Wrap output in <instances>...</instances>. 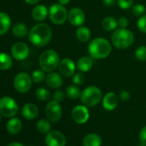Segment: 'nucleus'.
<instances>
[{"mask_svg":"<svg viewBox=\"0 0 146 146\" xmlns=\"http://www.w3.org/2000/svg\"><path fill=\"white\" fill-rule=\"evenodd\" d=\"M52 32L51 28L44 23L35 24L29 33V41L35 46L42 47L46 46L52 40Z\"/></svg>","mask_w":146,"mask_h":146,"instance_id":"1","label":"nucleus"},{"mask_svg":"<svg viewBox=\"0 0 146 146\" xmlns=\"http://www.w3.org/2000/svg\"><path fill=\"white\" fill-rule=\"evenodd\" d=\"M88 52L90 56L93 58L103 59L110 55L112 52V46L108 40L98 37L90 42L88 46Z\"/></svg>","mask_w":146,"mask_h":146,"instance_id":"2","label":"nucleus"},{"mask_svg":"<svg viewBox=\"0 0 146 146\" xmlns=\"http://www.w3.org/2000/svg\"><path fill=\"white\" fill-rule=\"evenodd\" d=\"M112 44L118 49H126L134 42V35L127 29H116L111 35Z\"/></svg>","mask_w":146,"mask_h":146,"instance_id":"3","label":"nucleus"},{"mask_svg":"<svg viewBox=\"0 0 146 146\" xmlns=\"http://www.w3.org/2000/svg\"><path fill=\"white\" fill-rule=\"evenodd\" d=\"M60 58L58 53L54 50H46L43 52L39 58V64L45 72H52L56 70L59 64Z\"/></svg>","mask_w":146,"mask_h":146,"instance_id":"4","label":"nucleus"},{"mask_svg":"<svg viewBox=\"0 0 146 146\" xmlns=\"http://www.w3.org/2000/svg\"><path fill=\"white\" fill-rule=\"evenodd\" d=\"M81 102L87 107L96 106L102 99V90L96 86L87 87L81 94Z\"/></svg>","mask_w":146,"mask_h":146,"instance_id":"5","label":"nucleus"},{"mask_svg":"<svg viewBox=\"0 0 146 146\" xmlns=\"http://www.w3.org/2000/svg\"><path fill=\"white\" fill-rule=\"evenodd\" d=\"M48 16L51 22L56 25H62L68 20V11L59 3L50 6Z\"/></svg>","mask_w":146,"mask_h":146,"instance_id":"6","label":"nucleus"},{"mask_svg":"<svg viewBox=\"0 0 146 146\" xmlns=\"http://www.w3.org/2000/svg\"><path fill=\"white\" fill-rule=\"evenodd\" d=\"M19 108L17 102L10 97L4 96L0 99V113L6 118L15 117L18 113Z\"/></svg>","mask_w":146,"mask_h":146,"instance_id":"7","label":"nucleus"},{"mask_svg":"<svg viewBox=\"0 0 146 146\" xmlns=\"http://www.w3.org/2000/svg\"><path fill=\"white\" fill-rule=\"evenodd\" d=\"M32 78L26 72H20L14 78V87L20 93H27L32 87Z\"/></svg>","mask_w":146,"mask_h":146,"instance_id":"8","label":"nucleus"},{"mask_svg":"<svg viewBox=\"0 0 146 146\" xmlns=\"http://www.w3.org/2000/svg\"><path fill=\"white\" fill-rule=\"evenodd\" d=\"M45 113L49 121L58 122L62 116V108L60 102H58L54 100L50 101L46 106Z\"/></svg>","mask_w":146,"mask_h":146,"instance_id":"9","label":"nucleus"},{"mask_svg":"<svg viewBox=\"0 0 146 146\" xmlns=\"http://www.w3.org/2000/svg\"><path fill=\"white\" fill-rule=\"evenodd\" d=\"M72 119L77 124L82 125L86 123L90 119V112L85 105H78L71 111Z\"/></svg>","mask_w":146,"mask_h":146,"instance_id":"10","label":"nucleus"},{"mask_svg":"<svg viewBox=\"0 0 146 146\" xmlns=\"http://www.w3.org/2000/svg\"><path fill=\"white\" fill-rule=\"evenodd\" d=\"M46 146H65L66 137L58 131H52L48 132L45 138Z\"/></svg>","mask_w":146,"mask_h":146,"instance_id":"11","label":"nucleus"},{"mask_svg":"<svg viewBox=\"0 0 146 146\" xmlns=\"http://www.w3.org/2000/svg\"><path fill=\"white\" fill-rule=\"evenodd\" d=\"M76 67L77 65L74 61L70 58H66L60 60L58 69L59 73L62 75V77L70 78L75 74Z\"/></svg>","mask_w":146,"mask_h":146,"instance_id":"12","label":"nucleus"},{"mask_svg":"<svg viewBox=\"0 0 146 146\" xmlns=\"http://www.w3.org/2000/svg\"><path fill=\"white\" fill-rule=\"evenodd\" d=\"M11 56L17 60H24L29 55V47L24 42H17L15 43L11 49Z\"/></svg>","mask_w":146,"mask_h":146,"instance_id":"13","label":"nucleus"},{"mask_svg":"<svg viewBox=\"0 0 146 146\" xmlns=\"http://www.w3.org/2000/svg\"><path fill=\"white\" fill-rule=\"evenodd\" d=\"M68 21L73 26H82L85 22V14L84 11L78 7L72 8L68 12Z\"/></svg>","mask_w":146,"mask_h":146,"instance_id":"14","label":"nucleus"},{"mask_svg":"<svg viewBox=\"0 0 146 146\" xmlns=\"http://www.w3.org/2000/svg\"><path fill=\"white\" fill-rule=\"evenodd\" d=\"M119 105V97L113 92L107 93L102 99V107L107 111L114 110Z\"/></svg>","mask_w":146,"mask_h":146,"instance_id":"15","label":"nucleus"},{"mask_svg":"<svg viewBox=\"0 0 146 146\" xmlns=\"http://www.w3.org/2000/svg\"><path fill=\"white\" fill-rule=\"evenodd\" d=\"M46 84L51 89H58L63 84L62 75L54 71L49 72V74L46 77Z\"/></svg>","mask_w":146,"mask_h":146,"instance_id":"16","label":"nucleus"},{"mask_svg":"<svg viewBox=\"0 0 146 146\" xmlns=\"http://www.w3.org/2000/svg\"><path fill=\"white\" fill-rule=\"evenodd\" d=\"M22 114L23 116L28 119V120H32L34 119H35L38 114H39V109L38 107L31 102H29L27 104H25L23 107L22 109Z\"/></svg>","mask_w":146,"mask_h":146,"instance_id":"17","label":"nucleus"},{"mask_svg":"<svg viewBox=\"0 0 146 146\" xmlns=\"http://www.w3.org/2000/svg\"><path fill=\"white\" fill-rule=\"evenodd\" d=\"M49 10L47 9L46 6L43 5H36L31 12V16L33 19L36 22H43L48 16Z\"/></svg>","mask_w":146,"mask_h":146,"instance_id":"18","label":"nucleus"},{"mask_svg":"<svg viewBox=\"0 0 146 146\" xmlns=\"http://www.w3.org/2000/svg\"><path fill=\"white\" fill-rule=\"evenodd\" d=\"M94 64L93 58L90 56H83L77 62V68L81 72L90 71Z\"/></svg>","mask_w":146,"mask_h":146,"instance_id":"19","label":"nucleus"},{"mask_svg":"<svg viewBox=\"0 0 146 146\" xmlns=\"http://www.w3.org/2000/svg\"><path fill=\"white\" fill-rule=\"evenodd\" d=\"M6 128L9 133L12 134V135H16L17 133H19L23 128V124L22 121L20 120V119L16 118V117H12L6 125Z\"/></svg>","mask_w":146,"mask_h":146,"instance_id":"20","label":"nucleus"},{"mask_svg":"<svg viewBox=\"0 0 146 146\" xmlns=\"http://www.w3.org/2000/svg\"><path fill=\"white\" fill-rule=\"evenodd\" d=\"M102 139L96 133L87 134L83 140V146H102Z\"/></svg>","mask_w":146,"mask_h":146,"instance_id":"21","label":"nucleus"},{"mask_svg":"<svg viewBox=\"0 0 146 146\" xmlns=\"http://www.w3.org/2000/svg\"><path fill=\"white\" fill-rule=\"evenodd\" d=\"M11 20L5 12H0V35L6 34L11 28Z\"/></svg>","mask_w":146,"mask_h":146,"instance_id":"22","label":"nucleus"},{"mask_svg":"<svg viewBox=\"0 0 146 146\" xmlns=\"http://www.w3.org/2000/svg\"><path fill=\"white\" fill-rule=\"evenodd\" d=\"M76 37L80 42H88L91 37V31L88 27L82 25L76 30Z\"/></svg>","mask_w":146,"mask_h":146,"instance_id":"23","label":"nucleus"},{"mask_svg":"<svg viewBox=\"0 0 146 146\" xmlns=\"http://www.w3.org/2000/svg\"><path fill=\"white\" fill-rule=\"evenodd\" d=\"M102 27L106 31H114L118 27V20L113 17H107L102 20Z\"/></svg>","mask_w":146,"mask_h":146,"instance_id":"24","label":"nucleus"},{"mask_svg":"<svg viewBox=\"0 0 146 146\" xmlns=\"http://www.w3.org/2000/svg\"><path fill=\"white\" fill-rule=\"evenodd\" d=\"M12 33L17 38H24L25 36L29 35V32L25 24L19 23H17L12 28Z\"/></svg>","mask_w":146,"mask_h":146,"instance_id":"25","label":"nucleus"},{"mask_svg":"<svg viewBox=\"0 0 146 146\" xmlns=\"http://www.w3.org/2000/svg\"><path fill=\"white\" fill-rule=\"evenodd\" d=\"M13 64L11 57L5 52H0V70H7Z\"/></svg>","mask_w":146,"mask_h":146,"instance_id":"26","label":"nucleus"},{"mask_svg":"<svg viewBox=\"0 0 146 146\" xmlns=\"http://www.w3.org/2000/svg\"><path fill=\"white\" fill-rule=\"evenodd\" d=\"M65 94L68 98H70L71 100H77V99L80 98L82 92H81L79 87H78V85L73 84V85H70L66 88Z\"/></svg>","mask_w":146,"mask_h":146,"instance_id":"27","label":"nucleus"},{"mask_svg":"<svg viewBox=\"0 0 146 146\" xmlns=\"http://www.w3.org/2000/svg\"><path fill=\"white\" fill-rule=\"evenodd\" d=\"M37 129L39 131H40L41 133L44 134H47L48 132L51 131V124L49 122V120L47 119H41L37 122Z\"/></svg>","mask_w":146,"mask_h":146,"instance_id":"28","label":"nucleus"},{"mask_svg":"<svg viewBox=\"0 0 146 146\" xmlns=\"http://www.w3.org/2000/svg\"><path fill=\"white\" fill-rule=\"evenodd\" d=\"M35 96L41 102H47L49 101L51 95L46 88H39L35 90Z\"/></svg>","mask_w":146,"mask_h":146,"instance_id":"29","label":"nucleus"},{"mask_svg":"<svg viewBox=\"0 0 146 146\" xmlns=\"http://www.w3.org/2000/svg\"><path fill=\"white\" fill-rule=\"evenodd\" d=\"M46 76H45V71L42 70H35V71H33L31 76L33 82L35 84L42 83L46 79Z\"/></svg>","mask_w":146,"mask_h":146,"instance_id":"30","label":"nucleus"},{"mask_svg":"<svg viewBox=\"0 0 146 146\" xmlns=\"http://www.w3.org/2000/svg\"><path fill=\"white\" fill-rule=\"evenodd\" d=\"M135 57L139 61L146 60V46H140L135 51Z\"/></svg>","mask_w":146,"mask_h":146,"instance_id":"31","label":"nucleus"},{"mask_svg":"<svg viewBox=\"0 0 146 146\" xmlns=\"http://www.w3.org/2000/svg\"><path fill=\"white\" fill-rule=\"evenodd\" d=\"M145 7L142 4H137V5H135L131 7V13L135 16V17H142L143 15H144L145 13Z\"/></svg>","mask_w":146,"mask_h":146,"instance_id":"32","label":"nucleus"},{"mask_svg":"<svg viewBox=\"0 0 146 146\" xmlns=\"http://www.w3.org/2000/svg\"><path fill=\"white\" fill-rule=\"evenodd\" d=\"M137 27L142 33L146 34V15H143L138 18L137 22Z\"/></svg>","mask_w":146,"mask_h":146,"instance_id":"33","label":"nucleus"},{"mask_svg":"<svg viewBox=\"0 0 146 146\" xmlns=\"http://www.w3.org/2000/svg\"><path fill=\"white\" fill-rule=\"evenodd\" d=\"M72 82L76 85H81L84 84V74L80 71V72H77L74 75L72 76Z\"/></svg>","mask_w":146,"mask_h":146,"instance_id":"34","label":"nucleus"},{"mask_svg":"<svg viewBox=\"0 0 146 146\" xmlns=\"http://www.w3.org/2000/svg\"><path fill=\"white\" fill-rule=\"evenodd\" d=\"M119 7L122 10H128L132 7L133 0H117Z\"/></svg>","mask_w":146,"mask_h":146,"instance_id":"35","label":"nucleus"},{"mask_svg":"<svg viewBox=\"0 0 146 146\" xmlns=\"http://www.w3.org/2000/svg\"><path fill=\"white\" fill-rule=\"evenodd\" d=\"M65 96H66V94L64 92H63L62 90H56V91H54V93L52 95V98L54 101H56L58 102H61L64 101Z\"/></svg>","mask_w":146,"mask_h":146,"instance_id":"36","label":"nucleus"},{"mask_svg":"<svg viewBox=\"0 0 146 146\" xmlns=\"http://www.w3.org/2000/svg\"><path fill=\"white\" fill-rule=\"evenodd\" d=\"M128 24H129V22H128V19L125 17H119L118 19V26L121 29H126L128 27Z\"/></svg>","mask_w":146,"mask_h":146,"instance_id":"37","label":"nucleus"},{"mask_svg":"<svg viewBox=\"0 0 146 146\" xmlns=\"http://www.w3.org/2000/svg\"><path fill=\"white\" fill-rule=\"evenodd\" d=\"M119 99L122 102H127L130 98H131V95L127 90H121L119 92Z\"/></svg>","mask_w":146,"mask_h":146,"instance_id":"38","label":"nucleus"},{"mask_svg":"<svg viewBox=\"0 0 146 146\" xmlns=\"http://www.w3.org/2000/svg\"><path fill=\"white\" fill-rule=\"evenodd\" d=\"M138 137H139L140 142H141L142 143H143V144L146 145V126H144V127H143V128L141 129Z\"/></svg>","mask_w":146,"mask_h":146,"instance_id":"39","label":"nucleus"},{"mask_svg":"<svg viewBox=\"0 0 146 146\" xmlns=\"http://www.w3.org/2000/svg\"><path fill=\"white\" fill-rule=\"evenodd\" d=\"M102 2L106 6L110 7V6L114 5V4L117 2V0H102Z\"/></svg>","mask_w":146,"mask_h":146,"instance_id":"40","label":"nucleus"},{"mask_svg":"<svg viewBox=\"0 0 146 146\" xmlns=\"http://www.w3.org/2000/svg\"><path fill=\"white\" fill-rule=\"evenodd\" d=\"M25 1V3H27L28 5H35V4H37L40 0H24Z\"/></svg>","mask_w":146,"mask_h":146,"instance_id":"41","label":"nucleus"},{"mask_svg":"<svg viewBox=\"0 0 146 146\" xmlns=\"http://www.w3.org/2000/svg\"><path fill=\"white\" fill-rule=\"evenodd\" d=\"M70 2V0H58V3L62 5H66Z\"/></svg>","mask_w":146,"mask_h":146,"instance_id":"42","label":"nucleus"},{"mask_svg":"<svg viewBox=\"0 0 146 146\" xmlns=\"http://www.w3.org/2000/svg\"><path fill=\"white\" fill-rule=\"evenodd\" d=\"M8 146H24L23 143H18V142H14V143H11L10 144H8Z\"/></svg>","mask_w":146,"mask_h":146,"instance_id":"43","label":"nucleus"},{"mask_svg":"<svg viewBox=\"0 0 146 146\" xmlns=\"http://www.w3.org/2000/svg\"><path fill=\"white\" fill-rule=\"evenodd\" d=\"M137 146H146V145H145V144H143V143H140V144H138V145H137Z\"/></svg>","mask_w":146,"mask_h":146,"instance_id":"44","label":"nucleus"},{"mask_svg":"<svg viewBox=\"0 0 146 146\" xmlns=\"http://www.w3.org/2000/svg\"><path fill=\"white\" fill-rule=\"evenodd\" d=\"M0 120H1V113H0Z\"/></svg>","mask_w":146,"mask_h":146,"instance_id":"45","label":"nucleus"},{"mask_svg":"<svg viewBox=\"0 0 146 146\" xmlns=\"http://www.w3.org/2000/svg\"><path fill=\"white\" fill-rule=\"evenodd\" d=\"M29 146H35V145H29Z\"/></svg>","mask_w":146,"mask_h":146,"instance_id":"46","label":"nucleus"}]
</instances>
